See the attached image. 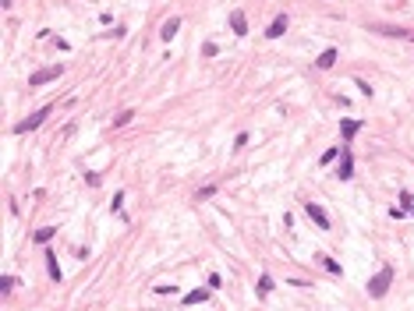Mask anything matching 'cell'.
Returning <instances> with one entry per match:
<instances>
[{"label": "cell", "instance_id": "cell-1", "mask_svg": "<svg viewBox=\"0 0 414 311\" xmlns=\"http://www.w3.org/2000/svg\"><path fill=\"white\" fill-rule=\"evenodd\" d=\"M390 283H393V269L386 265V269H379V276L368 283V294H372V297H383V294L390 290Z\"/></svg>", "mask_w": 414, "mask_h": 311}, {"label": "cell", "instance_id": "cell-2", "mask_svg": "<svg viewBox=\"0 0 414 311\" xmlns=\"http://www.w3.org/2000/svg\"><path fill=\"white\" fill-rule=\"evenodd\" d=\"M50 110H53L50 103H46V106H39L35 113H28V117H25V121H21V124H18L14 131H35V128H39V124L46 121V117H50Z\"/></svg>", "mask_w": 414, "mask_h": 311}, {"label": "cell", "instance_id": "cell-3", "mask_svg": "<svg viewBox=\"0 0 414 311\" xmlns=\"http://www.w3.org/2000/svg\"><path fill=\"white\" fill-rule=\"evenodd\" d=\"M60 71H64V67H57V64H53V67H43V71H35L28 82H32L35 89H39V85H50V82H57V78H60Z\"/></svg>", "mask_w": 414, "mask_h": 311}, {"label": "cell", "instance_id": "cell-4", "mask_svg": "<svg viewBox=\"0 0 414 311\" xmlns=\"http://www.w3.org/2000/svg\"><path fill=\"white\" fill-rule=\"evenodd\" d=\"M287 32V14H280V18H273L269 21V28H266V39H280Z\"/></svg>", "mask_w": 414, "mask_h": 311}, {"label": "cell", "instance_id": "cell-5", "mask_svg": "<svg viewBox=\"0 0 414 311\" xmlns=\"http://www.w3.org/2000/svg\"><path fill=\"white\" fill-rule=\"evenodd\" d=\"M230 28H234V35H248V18L241 11H234L230 14Z\"/></svg>", "mask_w": 414, "mask_h": 311}, {"label": "cell", "instance_id": "cell-6", "mask_svg": "<svg viewBox=\"0 0 414 311\" xmlns=\"http://www.w3.org/2000/svg\"><path fill=\"white\" fill-rule=\"evenodd\" d=\"M305 212L312 216V223H315V226H322V230H329V216H326V212H322L319 205H308Z\"/></svg>", "mask_w": 414, "mask_h": 311}, {"label": "cell", "instance_id": "cell-7", "mask_svg": "<svg viewBox=\"0 0 414 311\" xmlns=\"http://www.w3.org/2000/svg\"><path fill=\"white\" fill-rule=\"evenodd\" d=\"M177 28H181V21H177V18H170V21L160 28V39H163V43H170V39L177 35Z\"/></svg>", "mask_w": 414, "mask_h": 311}, {"label": "cell", "instance_id": "cell-8", "mask_svg": "<svg viewBox=\"0 0 414 311\" xmlns=\"http://www.w3.org/2000/svg\"><path fill=\"white\" fill-rule=\"evenodd\" d=\"M351 173H354V159L344 152V156H340V180H351Z\"/></svg>", "mask_w": 414, "mask_h": 311}, {"label": "cell", "instance_id": "cell-9", "mask_svg": "<svg viewBox=\"0 0 414 311\" xmlns=\"http://www.w3.org/2000/svg\"><path fill=\"white\" fill-rule=\"evenodd\" d=\"M340 131H344V138H354V135L361 131V124H358V121H351V117H347V121H340Z\"/></svg>", "mask_w": 414, "mask_h": 311}, {"label": "cell", "instance_id": "cell-10", "mask_svg": "<svg viewBox=\"0 0 414 311\" xmlns=\"http://www.w3.org/2000/svg\"><path fill=\"white\" fill-rule=\"evenodd\" d=\"M319 262H322V269H326V272H333V276H340V272H344V269H340V262H333V258H326V255H319Z\"/></svg>", "mask_w": 414, "mask_h": 311}, {"label": "cell", "instance_id": "cell-11", "mask_svg": "<svg viewBox=\"0 0 414 311\" xmlns=\"http://www.w3.org/2000/svg\"><path fill=\"white\" fill-rule=\"evenodd\" d=\"M202 301H209V290H192L184 297V304H202Z\"/></svg>", "mask_w": 414, "mask_h": 311}, {"label": "cell", "instance_id": "cell-12", "mask_svg": "<svg viewBox=\"0 0 414 311\" xmlns=\"http://www.w3.org/2000/svg\"><path fill=\"white\" fill-rule=\"evenodd\" d=\"M53 233H57L53 226H46V230H39V233H35V244H50V241H53Z\"/></svg>", "mask_w": 414, "mask_h": 311}, {"label": "cell", "instance_id": "cell-13", "mask_svg": "<svg viewBox=\"0 0 414 311\" xmlns=\"http://www.w3.org/2000/svg\"><path fill=\"white\" fill-rule=\"evenodd\" d=\"M333 64H336V50H326V53L319 57V67L326 71V67H333Z\"/></svg>", "mask_w": 414, "mask_h": 311}, {"label": "cell", "instance_id": "cell-14", "mask_svg": "<svg viewBox=\"0 0 414 311\" xmlns=\"http://www.w3.org/2000/svg\"><path fill=\"white\" fill-rule=\"evenodd\" d=\"M400 202H404V212H407V216H414V194H411V191H404V194H400Z\"/></svg>", "mask_w": 414, "mask_h": 311}, {"label": "cell", "instance_id": "cell-15", "mask_svg": "<svg viewBox=\"0 0 414 311\" xmlns=\"http://www.w3.org/2000/svg\"><path fill=\"white\" fill-rule=\"evenodd\" d=\"M46 269H50V280L57 283V280H60V265H57V258H53V255L46 258Z\"/></svg>", "mask_w": 414, "mask_h": 311}, {"label": "cell", "instance_id": "cell-16", "mask_svg": "<svg viewBox=\"0 0 414 311\" xmlns=\"http://www.w3.org/2000/svg\"><path fill=\"white\" fill-rule=\"evenodd\" d=\"M269 290H273V276H262L258 280V297H266Z\"/></svg>", "mask_w": 414, "mask_h": 311}, {"label": "cell", "instance_id": "cell-17", "mask_svg": "<svg viewBox=\"0 0 414 311\" xmlns=\"http://www.w3.org/2000/svg\"><path fill=\"white\" fill-rule=\"evenodd\" d=\"M340 156H344V152H340V149H329V152H326V156H322V159H319V163H322V166H329V163H333V159H340Z\"/></svg>", "mask_w": 414, "mask_h": 311}, {"label": "cell", "instance_id": "cell-18", "mask_svg": "<svg viewBox=\"0 0 414 311\" xmlns=\"http://www.w3.org/2000/svg\"><path fill=\"white\" fill-rule=\"evenodd\" d=\"M131 117H135L131 110H124V113H117V121H114V128H124V124H131Z\"/></svg>", "mask_w": 414, "mask_h": 311}, {"label": "cell", "instance_id": "cell-19", "mask_svg": "<svg viewBox=\"0 0 414 311\" xmlns=\"http://www.w3.org/2000/svg\"><path fill=\"white\" fill-rule=\"evenodd\" d=\"M209 194H216V184H206V187H202V191H199V194H195V198H199V202H202V198H209Z\"/></svg>", "mask_w": 414, "mask_h": 311}, {"label": "cell", "instance_id": "cell-20", "mask_svg": "<svg viewBox=\"0 0 414 311\" xmlns=\"http://www.w3.org/2000/svg\"><path fill=\"white\" fill-rule=\"evenodd\" d=\"M202 53H206V57H216V53H219V46H216V43H206V46H202Z\"/></svg>", "mask_w": 414, "mask_h": 311}]
</instances>
